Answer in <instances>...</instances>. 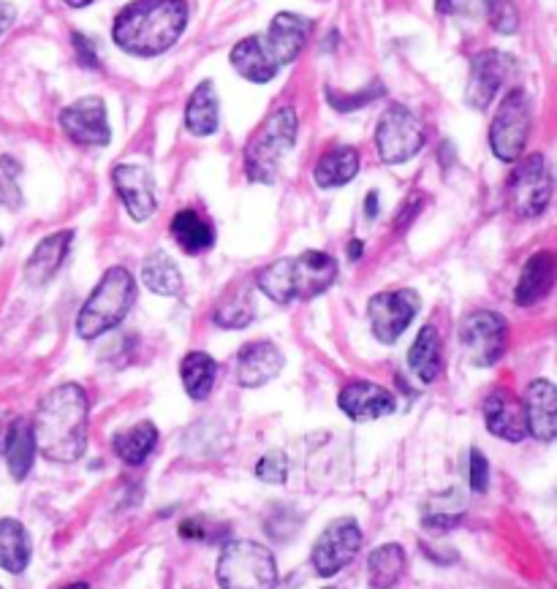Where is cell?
I'll use <instances>...</instances> for the list:
<instances>
[{
    "mask_svg": "<svg viewBox=\"0 0 557 589\" xmlns=\"http://www.w3.org/2000/svg\"><path fill=\"white\" fill-rule=\"evenodd\" d=\"M112 185L137 223L153 218L159 209V188H155L153 171L137 164H121L112 169Z\"/></svg>",
    "mask_w": 557,
    "mask_h": 589,
    "instance_id": "14",
    "label": "cell"
},
{
    "mask_svg": "<svg viewBox=\"0 0 557 589\" xmlns=\"http://www.w3.org/2000/svg\"><path fill=\"white\" fill-rule=\"evenodd\" d=\"M61 589H88V584L77 581V584H66V587H61Z\"/></svg>",
    "mask_w": 557,
    "mask_h": 589,
    "instance_id": "49",
    "label": "cell"
},
{
    "mask_svg": "<svg viewBox=\"0 0 557 589\" xmlns=\"http://www.w3.org/2000/svg\"><path fill=\"white\" fill-rule=\"evenodd\" d=\"M88 394L77 383H63L52 388L39 402L34 419L36 448L50 462L72 464L77 462L88 446Z\"/></svg>",
    "mask_w": 557,
    "mask_h": 589,
    "instance_id": "2",
    "label": "cell"
},
{
    "mask_svg": "<svg viewBox=\"0 0 557 589\" xmlns=\"http://www.w3.org/2000/svg\"><path fill=\"white\" fill-rule=\"evenodd\" d=\"M0 247H3V236H0Z\"/></svg>",
    "mask_w": 557,
    "mask_h": 589,
    "instance_id": "50",
    "label": "cell"
},
{
    "mask_svg": "<svg viewBox=\"0 0 557 589\" xmlns=\"http://www.w3.org/2000/svg\"><path fill=\"white\" fill-rule=\"evenodd\" d=\"M180 377L188 397L202 402V399H207L210 394H213L215 381H218V361L210 354H204V350H191V354L182 359Z\"/></svg>",
    "mask_w": 557,
    "mask_h": 589,
    "instance_id": "29",
    "label": "cell"
},
{
    "mask_svg": "<svg viewBox=\"0 0 557 589\" xmlns=\"http://www.w3.org/2000/svg\"><path fill=\"white\" fill-rule=\"evenodd\" d=\"M112 446H115V453L123 462L137 468V464L148 462V457L155 451V446H159V430H155L153 421H139L131 430L121 432Z\"/></svg>",
    "mask_w": 557,
    "mask_h": 589,
    "instance_id": "32",
    "label": "cell"
},
{
    "mask_svg": "<svg viewBox=\"0 0 557 589\" xmlns=\"http://www.w3.org/2000/svg\"><path fill=\"white\" fill-rule=\"evenodd\" d=\"M334 280H338V261L329 253L305 251L300 256L267 264L256 274V289L278 305H291L296 299H316L332 289Z\"/></svg>",
    "mask_w": 557,
    "mask_h": 589,
    "instance_id": "3",
    "label": "cell"
},
{
    "mask_svg": "<svg viewBox=\"0 0 557 589\" xmlns=\"http://www.w3.org/2000/svg\"><path fill=\"white\" fill-rule=\"evenodd\" d=\"M283 354L275 343H248L237 354V381L242 388H258L280 375Z\"/></svg>",
    "mask_w": 557,
    "mask_h": 589,
    "instance_id": "20",
    "label": "cell"
},
{
    "mask_svg": "<svg viewBox=\"0 0 557 589\" xmlns=\"http://www.w3.org/2000/svg\"><path fill=\"white\" fill-rule=\"evenodd\" d=\"M530 126H533V112L524 90H511L497 106L490 126V150L503 164H514L524 155L528 148Z\"/></svg>",
    "mask_w": 557,
    "mask_h": 589,
    "instance_id": "7",
    "label": "cell"
},
{
    "mask_svg": "<svg viewBox=\"0 0 557 589\" xmlns=\"http://www.w3.org/2000/svg\"><path fill=\"white\" fill-rule=\"evenodd\" d=\"M300 131V117L291 106H280L262 123L245 148V175L251 182H275L278 166L291 153Z\"/></svg>",
    "mask_w": 557,
    "mask_h": 589,
    "instance_id": "5",
    "label": "cell"
},
{
    "mask_svg": "<svg viewBox=\"0 0 557 589\" xmlns=\"http://www.w3.org/2000/svg\"><path fill=\"white\" fill-rule=\"evenodd\" d=\"M468 475H470V489H473L476 495H484L486 486H490V462H486V457L479 451V448L470 451Z\"/></svg>",
    "mask_w": 557,
    "mask_h": 589,
    "instance_id": "43",
    "label": "cell"
},
{
    "mask_svg": "<svg viewBox=\"0 0 557 589\" xmlns=\"http://www.w3.org/2000/svg\"><path fill=\"white\" fill-rule=\"evenodd\" d=\"M484 424L495 437L506 443H519L528 437V419H524V405L506 388H497L484 399Z\"/></svg>",
    "mask_w": 557,
    "mask_h": 589,
    "instance_id": "18",
    "label": "cell"
},
{
    "mask_svg": "<svg viewBox=\"0 0 557 589\" xmlns=\"http://www.w3.org/2000/svg\"><path fill=\"white\" fill-rule=\"evenodd\" d=\"M557 280V253L552 251H539L524 261L522 274L517 280V291H514V299L519 307H530L535 302L544 299L552 291Z\"/></svg>",
    "mask_w": 557,
    "mask_h": 589,
    "instance_id": "21",
    "label": "cell"
},
{
    "mask_svg": "<svg viewBox=\"0 0 557 589\" xmlns=\"http://www.w3.org/2000/svg\"><path fill=\"white\" fill-rule=\"evenodd\" d=\"M552 199V175L541 155H530L508 180V204L517 218H539Z\"/></svg>",
    "mask_w": 557,
    "mask_h": 589,
    "instance_id": "11",
    "label": "cell"
},
{
    "mask_svg": "<svg viewBox=\"0 0 557 589\" xmlns=\"http://www.w3.org/2000/svg\"><path fill=\"white\" fill-rule=\"evenodd\" d=\"M14 20H17V7H14V3H7V0H0V36L12 28Z\"/></svg>",
    "mask_w": 557,
    "mask_h": 589,
    "instance_id": "45",
    "label": "cell"
},
{
    "mask_svg": "<svg viewBox=\"0 0 557 589\" xmlns=\"http://www.w3.org/2000/svg\"><path fill=\"white\" fill-rule=\"evenodd\" d=\"M362 549V527L354 518H334L327 529L316 538L313 546V567L321 578L338 576L343 567L356 560Z\"/></svg>",
    "mask_w": 557,
    "mask_h": 589,
    "instance_id": "12",
    "label": "cell"
},
{
    "mask_svg": "<svg viewBox=\"0 0 557 589\" xmlns=\"http://www.w3.org/2000/svg\"><path fill=\"white\" fill-rule=\"evenodd\" d=\"M20 164L9 155H0V204L9 209H17L23 204V193L17 185Z\"/></svg>",
    "mask_w": 557,
    "mask_h": 589,
    "instance_id": "36",
    "label": "cell"
},
{
    "mask_svg": "<svg viewBox=\"0 0 557 589\" xmlns=\"http://www.w3.org/2000/svg\"><path fill=\"white\" fill-rule=\"evenodd\" d=\"M387 93V90L381 88V85H372V88H362L354 90V93H338L334 88H327V104L332 106L334 112H356V110H365L367 104H372V101H378L381 95Z\"/></svg>",
    "mask_w": 557,
    "mask_h": 589,
    "instance_id": "35",
    "label": "cell"
},
{
    "mask_svg": "<svg viewBox=\"0 0 557 589\" xmlns=\"http://www.w3.org/2000/svg\"><path fill=\"white\" fill-rule=\"evenodd\" d=\"M63 3H66L68 9H85V7H90L93 0H63Z\"/></svg>",
    "mask_w": 557,
    "mask_h": 589,
    "instance_id": "48",
    "label": "cell"
},
{
    "mask_svg": "<svg viewBox=\"0 0 557 589\" xmlns=\"http://www.w3.org/2000/svg\"><path fill=\"white\" fill-rule=\"evenodd\" d=\"M408 367L421 383H432L441 375V337L432 323L419 329L408 350Z\"/></svg>",
    "mask_w": 557,
    "mask_h": 589,
    "instance_id": "28",
    "label": "cell"
},
{
    "mask_svg": "<svg viewBox=\"0 0 557 589\" xmlns=\"http://www.w3.org/2000/svg\"><path fill=\"white\" fill-rule=\"evenodd\" d=\"M220 123V104L213 82H199L186 104V128L193 137H213Z\"/></svg>",
    "mask_w": 557,
    "mask_h": 589,
    "instance_id": "27",
    "label": "cell"
},
{
    "mask_svg": "<svg viewBox=\"0 0 557 589\" xmlns=\"http://www.w3.org/2000/svg\"><path fill=\"white\" fill-rule=\"evenodd\" d=\"M134 302H137L134 274L126 267H110L93 289V294L88 296L83 310L77 312V321H74L77 334L83 340H96L110 329L121 326L131 312Z\"/></svg>",
    "mask_w": 557,
    "mask_h": 589,
    "instance_id": "4",
    "label": "cell"
},
{
    "mask_svg": "<svg viewBox=\"0 0 557 589\" xmlns=\"http://www.w3.org/2000/svg\"><path fill=\"white\" fill-rule=\"evenodd\" d=\"M421 299L414 289H397V291H381L367 302V318H370V329L378 337V343L392 345L403 337L405 329L419 312Z\"/></svg>",
    "mask_w": 557,
    "mask_h": 589,
    "instance_id": "10",
    "label": "cell"
},
{
    "mask_svg": "<svg viewBox=\"0 0 557 589\" xmlns=\"http://www.w3.org/2000/svg\"><path fill=\"white\" fill-rule=\"evenodd\" d=\"M215 576L220 589H275L280 578L275 554L256 540H226Z\"/></svg>",
    "mask_w": 557,
    "mask_h": 589,
    "instance_id": "6",
    "label": "cell"
},
{
    "mask_svg": "<svg viewBox=\"0 0 557 589\" xmlns=\"http://www.w3.org/2000/svg\"><path fill=\"white\" fill-rule=\"evenodd\" d=\"M253 473H256V478H262L264 484H283L286 475H289V459L280 451H269L258 459Z\"/></svg>",
    "mask_w": 557,
    "mask_h": 589,
    "instance_id": "39",
    "label": "cell"
},
{
    "mask_svg": "<svg viewBox=\"0 0 557 589\" xmlns=\"http://www.w3.org/2000/svg\"><path fill=\"white\" fill-rule=\"evenodd\" d=\"M0 589H3V587H0Z\"/></svg>",
    "mask_w": 557,
    "mask_h": 589,
    "instance_id": "52",
    "label": "cell"
},
{
    "mask_svg": "<svg viewBox=\"0 0 557 589\" xmlns=\"http://www.w3.org/2000/svg\"><path fill=\"white\" fill-rule=\"evenodd\" d=\"M492 0H435L438 14L454 20H481L490 12Z\"/></svg>",
    "mask_w": 557,
    "mask_h": 589,
    "instance_id": "37",
    "label": "cell"
},
{
    "mask_svg": "<svg viewBox=\"0 0 557 589\" xmlns=\"http://www.w3.org/2000/svg\"><path fill=\"white\" fill-rule=\"evenodd\" d=\"M365 218L376 220L378 218V193L370 191L365 196Z\"/></svg>",
    "mask_w": 557,
    "mask_h": 589,
    "instance_id": "46",
    "label": "cell"
},
{
    "mask_svg": "<svg viewBox=\"0 0 557 589\" xmlns=\"http://www.w3.org/2000/svg\"><path fill=\"white\" fill-rule=\"evenodd\" d=\"M142 283L159 296H177L182 291V272L166 253L155 251L142 264Z\"/></svg>",
    "mask_w": 557,
    "mask_h": 589,
    "instance_id": "33",
    "label": "cell"
},
{
    "mask_svg": "<svg viewBox=\"0 0 557 589\" xmlns=\"http://www.w3.org/2000/svg\"><path fill=\"white\" fill-rule=\"evenodd\" d=\"M506 72L508 57L497 50H484L470 61L468 85H465V101H468L470 110H486L495 101Z\"/></svg>",
    "mask_w": 557,
    "mask_h": 589,
    "instance_id": "16",
    "label": "cell"
},
{
    "mask_svg": "<svg viewBox=\"0 0 557 589\" xmlns=\"http://www.w3.org/2000/svg\"><path fill=\"white\" fill-rule=\"evenodd\" d=\"M253 305L251 299H248V294H235L231 299H224L218 305V310H215V323L224 329H245L251 326L253 321Z\"/></svg>",
    "mask_w": 557,
    "mask_h": 589,
    "instance_id": "34",
    "label": "cell"
},
{
    "mask_svg": "<svg viewBox=\"0 0 557 589\" xmlns=\"http://www.w3.org/2000/svg\"><path fill=\"white\" fill-rule=\"evenodd\" d=\"M524 419H528V435L535 440H557V386L555 383L533 381L524 392Z\"/></svg>",
    "mask_w": 557,
    "mask_h": 589,
    "instance_id": "19",
    "label": "cell"
},
{
    "mask_svg": "<svg viewBox=\"0 0 557 589\" xmlns=\"http://www.w3.org/2000/svg\"><path fill=\"white\" fill-rule=\"evenodd\" d=\"M169 231L177 245H180V251L188 253V256H202V253H207L215 245L213 223L202 218L197 209H180L172 218Z\"/></svg>",
    "mask_w": 557,
    "mask_h": 589,
    "instance_id": "26",
    "label": "cell"
},
{
    "mask_svg": "<svg viewBox=\"0 0 557 589\" xmlns=\"http://www.w3.org/2000/svg\"><path fill=\"white\" fill-rule=\"evenodd\" d=\"M419 209H421V199H419V193H416V196H410L408 202L403 204V209H400V213H397V220H394V229L403 231L405 226L414 223V215H419Z\"/></svg>",
    "mask_w": 557,
    "mask_h": 589,
    "instance_id": "44",
    "label": "cell"
},
{
    "mask_svg": "<svg viewBox=\"0 0 557 589\" xmlns=\"http://www.w3.org/2000/svg\"><path fill=\"white\" fill-rule=\"evenodd\" d=\"M30 562V535L17 518H0V567L23 573Z\"/></svg>",
    "mask_w": 557,
    "mask_h": 589,
    "instance_id": "31",
    "label": "cell"
},
{
    "mask_svg": "<svg viewBox=\"0 0 557 589\" xmlns=\"http://www.w3.org/2000/svg\"><path fill=\"white\" fill-rule=\"evenodd\" d=\"M74 231H55V234L45 236L39 245L30 253L28 264H25V280L34 285H45L61 272L63 261H66L68 251H72Z\"/></svg>",
    "mask_w": 557,
    "mask_h": 589,
    "instance_id": "22",
    "label": "cell"
},
{
    "mask_svg": "<svg viewBox=\"0 0 557 589\" xmlns=\"http://www.w3.org/2000/svg\"><path fill=\"white\" fill-rule=\"evenodd\" d=\"M300 529V516L291 508H275L273 516H267V533L273 540H289Z\"/></svg>",
    "mask_w": 557,
    "mask_h": 589,
    "instance_id": "41",
    "label": "cell"
},
{
    "mask_svg": "<svg viewBox=\"0 0 557 589\" xmlns=\"http://www.w3.org/2000/svg\"><path fill=\"white\" fill-rule=\"evenodd\" d=\"M459 345L473 367H492L501 361L508 345V323L501 312L476 310L459 323Z\"/></svg>",
    "mask_w": 557,
    "mask_h": 589,
    "instance_id": "9",
    "label": "cell"
},
{
    "mask_svg": "<svg viewBox=\"0 0 557 589\" xmlns=\"http://www.w3.org/2000/svg\"><path fill=\"white\" fill-rule=\"evenodd\" d=\"M359 175V153L356 148H332L313 166V182L324 191L349 185Z\"/></svg>",
    "mask_w": 557,
    "mask_h": 589,
    "instance_id": "25",
    "label": "cell"
},
{
    "mask_svg": "<svg viewBox=\"0 0 557 589\" xmlns=\"http://www.w3.org/2000/svg\"><path fill=\"white\" fill-rule=\"evenodd\" d=\"M362 253H365V242H362V240H351V245H349V258H351V261H359Z\"/></svg>",
    "mask_w": 557,
    "mask_h": 589,
    "instance_id": "47",
    "label": "cell"
},
{
    "mask_svg": "<svg viewBox=\"0 0 557 589\" xmlns=\"http://www.w3.org/2000/svg\"><path fill=\"white\" fill-rule=\"evenodd\" d=\"M421 148H425V128L419 117L400 104L383 110L376 126L378 158L389 166H397L419 155Z\"/></svg>",
    "mask_w": 557,
    "mask_h": 589,
    "instance_id": "8",
    "label": "cell"
},
{
    "mask_svg": "<svg viewBox=\"0 0 557 589\" xmlns=\"http://www.w3.org/2000/svg\"><path fill=\"white\" fill-rule=\"evenodd\" d=\"M229 63L242 79H248V82H253V85L273 82L280 72V68L273 63V57H269L262 36H248V39H242L240 44H235V50H231V55H229Z\"/></svg>",
    "mask_w": 557,
    "mask_h": 589,
    "instance_id": "23",
    "label": "cell"
},
{
    "mask_svg": "<svg viewBox=\"0 0 557 589\" xmlns=\"http://www.w3.org/2000/svg\"><path fill=\"white\" fill-rule=\"evenodd\" d=\"M224 535H226V527H215V522L210 524V518L191 516L180 522V538H186V540H202V543H207V540H218V538H224Z\"/></svg>",
    "mask_w": 557,
    "mask_h": 589,
    "instance_id": "40",
    "label": "cell"
},
{
    "mask_svg": "<svg viewBox=\"0 0 557 589\" xmlns=\"http://www.w3.org/2000/svg\"><path fill=\"white\" fill-rule=\"evenodd\" d=\"M327 589H334V587H327Z\"/></svg>",
    "mask_w": 557,
    "mask_h": 589,
    "instance_id": "51",
    "label": "cell"
},
{
    "mask_svg": "<svg viewBox=\"0 0 557 589\" xmlns=\"http://www.w3.org/2000/svg\"><path fill=\"white\" fill-rule=\"evenodd\" d=\"M338 408L349 415L351 421H376L383 415L394 413L397 399L389 388L378 386L372 381H351L340 388Z\"/></svg>",
    "mask_w": 557,
    "mask_h": 589,
    "instance_id": "17",
    "label": "cell"
},
{
    "mask_svg": "<svg viewBox=\"0 0 557 589\" xmlns=\"http://www.w3.org/2000/svg\"><path fill=\"white\" fill-rule=\"evenodd\" d=\"M63 133L79 148H106L112 142L110 117H106V104L99 95H85L61 110L58 115Z\"/></svg>",
    "mask_w": 557,
    "mask_h": 589,
    "instance_id": "13",
    "label": "cell"
},
{
    "mask_svg": "<svg viewBox=\"0 0 557 589\" xmlns=\"http://www.w3.org/2000/svg\"><path fill=\"white\" fill-rule=\"evenodd\" d=\"M36 435H34V421L17 419L12 421L7 432V443H3V453H7L9 473L14 481H25L28 473L34 470L36 462Z\"/></svg>",
    "mask_w": 557,
    "mask_h": 589,
    "instance_id": "24",
    "label": "cell"
},
{
    "mask_svg": "<svg viewBox=\"0 0 557 589\" xmlns=\"http://www.w3.org/2000/svg\"><path fill=\"white\" fill-rule=\"evenodd\" d=\"M486 20H490L492 28L503 36L517 34V28H519V14L511 0H492L490 12H486Z\"/></svg>",
    "mask_w": 557,
    "mask_h": 589,
    "instance_id": "38",
    "label": "cell"
},
{
    "mask_svg": "<svg viewBox=\"0 0 557 589\" xmlns=\"http://www.w3.org/2000/svg\"><path fill=\"white\" fill-rule=\"evenodd\" d=\"M188 20V0H131L117 12L112 39L134 57H159L182 39Z\"/></svg>",
    "mask_w": 557,
    "mask_h": 589,
    "instance_id": "1",
    "label": "cell"
},
{
    "mask_svg": "<svg viewBox=\"0 0 557 589\" xmlns=\"http://www.w3.org/2000/svg\"><path fill=\"white\" fill-rule=\"evenodd\" d=\"M311 30L313 23L307 17H302V14H275L273 23H269V30L262 36L275 66L283 68L289 66V63H294L296 57H300V52L305 50L307 39H311Z\"/></svg>",
    "mask_w": 557,
    "mask_h": 589,
    "instance_id": "15",
    "label": "cell"
},
{
    "mask_svg": "<svg viewBox=\"0 0 557 589\" xmlns=\"http://www.w3.org/2000/svg\"><path fill=\"white\" fill-rule=\"evenodd\" d=\"M405 573V551L400 543H383L367 556V584L372 589H392Z\"/></svg>",
    "mask_w": 557,
    "mask_h": 589,
    "instance_id": "30",
    "label": "cell"
},
{
    "mask_svg": "<svg viewBox=\"0 0 557 589\" xmlns=\"http://www.w3.org/2000/svg\"><path fill=\"white\" fill-rule=\"evenodd\" d=\"M72 47H74V55H77L79 66L90 68V72H96V68H101L99 61V50H96L93 39L85 34H79V30H74L72 34Z\"/></svg>",
    "mask_w": 557,
    "mask_h": 589,
    "instance_id": "42",
    "label": "cell"
}]
</instances>
